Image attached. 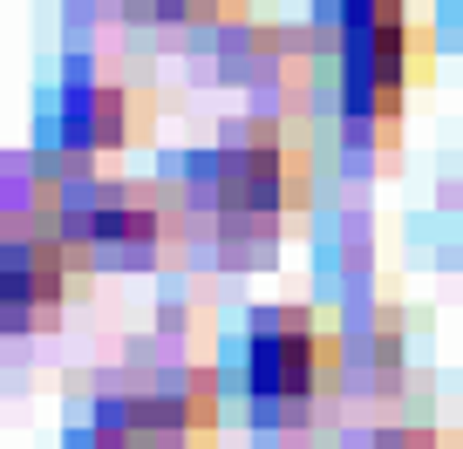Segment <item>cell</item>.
<instances>
[{"label": "cell", "mask_w": 463, "mask_h": 449, "mask_svg": "<svg viewBox=\"0 0 463 449\" xmlns=\"http://www.w3.org/2000/svg\"><path fill=\"white\" fill-rule=\"evenodd\" d=\"M82 279V246L48 225H14L7 232V266H0V293H7V320L28 327L34 313H55L69 300V286Z\"/></svg>", "instance_id": "6"}, {"label": "cell", "mask_w": 463, "mask_h": 449, "mask_svg": "<svg viewBox=\"0 0 463 449\" xmlns=\"http://www.w3.org/2000/svg\"><path fill=\"white\" fill-rule=\"evenodd\" d=\"M430 69V34L402 0H341V117L362 144H389L402 123V96Z\"/></svg>", "instance_id": "1"}, {"label": "cell", "mask_w": 463, "mask_h": 449, "mask_svg": "<svg viewBox=\"0 0 463 449\" xmlns=\"http://www.w3.org/2000/svg\"><path fill=\"white\" fill-rule=\"evenodd\" d=\"M341 375V333H334L327 313L314 306H273V313L252 320V341H246V381H252V402H314L320 388H334Z\"/></svg>", "instance_id": "3"}, {"label": "cell", "mask_w": 463, "mask_h": 449, "mask_svg": "<svg viewBox=\"0 0 463 449\" xmlns=\"http://www.w3.org/2000/svg\"><path fill=\"white\" fill-rule=\"evenodd\" d=\"M61 232L82 252H109V259H144V252L177 239V211L164 191L150 184H82L61 198Z\"/></svg>", "instance_id": "4"}, {"label": "cell", "mask_w": 463, "mask_h": 449, "mask_svg": "<svg viewBox=\"0 0 463 449\" xmlns=\"http://www.w3.org/2000/svg\"><path fill=\"white\" fill-rule=\"evenodd\" d=\"M150 117L157 102L144 89H123V82H75L69 96L55 102V136L75 150V157H116L150 136Z\"/></svg>", "instance_id": "7"}, {"label": "cell", "mask_w": 463, "mask_h": 449, "mask_svg": "<svg viewBox=\"0 0 463 449\" xmlns=\"http://www.w3.org/2000/svg\"><path fill=\"white\" fill-rule=\"evenodd\" d=\"M204 198H212V225L225 239L260 246V239H279L287 225H300L307 198H314V164L273 123H246L212 150Z\"/></svg>", "instance_id": "2"}, {"label": "cell", "mask_w": 463, "mask_h": 449, "mask_svg": "<svg viewBox=\"0 0 463 449\" xmlns=\"http://www.w3.org/2000/svg\"><path fill=\"white\" fill-rule=\"evenodd\" d=\"M212 422H218V402L198 375H164L102 408V429H109L102 449H204Z\"/></svg>", "instance_id": "5"}]
</instances>
